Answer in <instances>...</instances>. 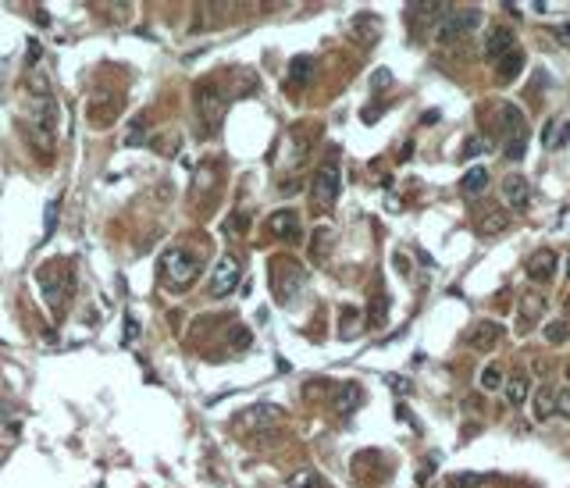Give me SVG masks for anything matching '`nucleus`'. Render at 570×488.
<instances>
[{
	"label": "nucleus",
	"mask_w": 570,
	"mask_h": 488,
	"mask_svg": "<svg viewBox=\"0 0 570 488\" xmlns=\"http://www.w3.org/2000/svg\"><path fill=\"white\" fill-rule=\"evenodd\" d=\"M482 22H485V15L477 11V8H449V11L435 22V43L453 47V43H460L464 36L477 33V29H482Z\"/></svg>",
	"instance_id": "obj_1"
},
{
	"label": "nucleus",
	"mask_w": 570,
	"mask_h": 488,
	"mask_svg": "<svg viewBox=\"0 0 570 488\" xmlns=\"http://www.w3.org/2000/svg\"><path fill=\"white\" fill-rule=\"evenodd\" d=\"M36 282H40V289H43V299L50 303L54 310H61L65 299H68V292H72V285H75L72 264H68V260H50V264H43V267L36 271Z\"/></svg>",
	"instance_id": "obj_2"
},
{
	"label": "nucleus",
	"mask_w": 570,
	"mask_h": 488,
	"mask_svg": "<svg viewBox=\"0 0 570 488\" xmlns=\"http://www.w3.org/2000/svg\"><path fill=\"white\" fill-rule=\"evenodd\" d=\"M161 267H164V278L175 289H186V285L196 282V274H200V257L189 253L186 246H171V250H164Z\"/></svg>",
	"instance_id": "obj_3"
},
{
	"label": "nucleus",
	"mask_w": 570,
	"mask_h": 488,
	"mask_svg": "<svg viewBox=\"0 0 570 488\" xmlns=\"http://www.w3.org/2000/svg\"><path fill=\"white\" fill-rule=\"evenodd\" d=\"M339 189H342V178H339V164H335V157H332L328 164H321V168L314 171V182H310V200H314V207H317V210H332V203L339 200Z\"/></svg>",
	"instance_id": "obj_4"
},
{
	"label": "nucleus",
	"mask_w": 570,
	"mask_h": 488,
	"mask_svg": "<svg viewBox=\"0 0 570 488\" xmlns=\"http://www.w3.org/2000/svg\"><path fill=\"white\" fill-rule=\"evenodd\" d=\"M271 289L278 296V303H292V296L303 285V267L296 260H271Z\"/></svg>",
	"instance_id": "obj_5"
},
{
	"label": "nucleus",
	"mask_w": 570,
	"mask_h": 488,
	"mask_svg": "<svg viewBox=\"0 0 570 488\" xmlns=\"http://www.w3.org/2000/svg\"><path fill=\"white\" fill-rule=\"evenodd\" d=\"M235 285H239V260L232 257V253H225L214 267H211V292L207 296H214V299H225L228 292H235Z\"/></svg>",
	"instance_id": "obj_6"
},
{
	"label": "nucleus",
	"mask_w": 570,
	"mask_h": 488,
	"mask_svg": "<svg viewBox=\"0 0 570 488\" xmlns=\"http://www.w3.org/2000/svg\"><path fill=\"white\" fill-rule=\"evenodd\" d=\"M499 339H502V324L499 321H474L467 328V335H464V343L470 349H492Z\"/></svg>",
	"instance_id": "obj_7"
},
{
	"label": "nucleus",
	"mask_w": 570,
	"mask_h": 488,
	"mask_svg": "<svg viewBox=\"0 0 570 488\" xmlns=\"http://www.w3.org/2000/svg\"><path fill=\"white\" fill-rule=\"evenodd\" d=\"M514 47H517V36H514V29H509V25H496L492 33L485 36V57H489V61L506 57Z\"/></svg>",
	"instance_id": "obj_8"
},
{
	"label": "nucleus",
	"mask_w": 570,
	"mask_h": 488,
	"mask_svg": "<svg viewBox=\"0 0 570 488\" xmlns=\"http://www.w3.org/2000/svg\"><path fill=\"white\" fill-rule=\"evenodd\" d=\"M267 232H271L275 239L296 242L299 239V214L296 210H275V214L267 218Z\"/></svg>",
	"instance_id": "obj_9"
},
{
	"label": "nucleus",
	"mask_w": 570,
	"mask_h": 488,
	"mask_svg": "<svg viewBox=\"0 0 570 488\" xmlns=\"http://www.w3.org/2000/svg\"><path fill=\"white\" fill-rule=\"evenodd\" d=\"M502 196H506V203L514 207V210H528V203H531L528 178H524V175H509V178L502 182Z\"/></svg>",
	"instance_id": "obj_10"
},
{
	"label": "nucleus",
	"mask_w": 570,
	"mask_h": 488,
	"mask_svg": "<svg viewBox=\"0 0 570 488\" xmlns=\"http://www.w3.org/2000/svg\"><path fill=\"white\" fill-rule=\"evenodd\" d=\"M553 271H556V253H553V250L531 253V260H528V278H531V282H549Z\"/></svg>",
	"instance_id": "obj_11"
},
{
	"label": "nucleus",
	"mask_w": 570,
	"mask_h": 488,
	"mask_svg": "<svg viewBox=\"0 0 570 488\" xmlns=\"http://www.w3.org/2000/svg\"><path fill=\"white\" fill-rule=\"evenodd\" d=\"M524 65H528V57H524V50L521 47H514L506 57H499V68H496V75H499V82H514L521 72H524Z\"/></svg>",
	"instance_id": "obj_12"
},
{
	"label": "nucleus",
	"mask_w": 570,
	"mask_h": 488,
	"mask_svg": "<svg viewBox=\"0 0 570 488\" xmlns=\"http://www.w3.org/2000/svg\"><path fill=\"white\" fill-rule=\"evenodd\" d=\"M360 400H364V392H360V385H356V381H342V385L335 388V400H332V407H335L339 414H353V410L360 407Z\"/></svg>",
	"instance_id": "obj_13"
},
{
	"label": "nucleus",
	"mask_w": 570,
	"mask_h": 488,
	"mask_svg": "<svg viewBox=\"0 0 570 488\" xmlns=\"http://www.w3.org/2000/svg\"><path fill=\"white\" fill-rule=\"evenodd\" d=\"M196 104H200V111H203V118H207V121H218V114L225 111V97H221V89H207V86H200Z\"/></svg>",
	"instance_id": "obj_14"
},
{
	"label": "nucleus",
	"mask_w": 570,
	"mask_h": 488,
	"mask_svg": "<svg viewBox=\"0 0 570 488\" xmlns=\"http://www.w3.org/2000/svg\"><path fill=\"white\" fill-rule=\"evenodd\" d=\"M506 225H509V214L502 207H485V214L477 218V232L482 235H499V232H506Z\"/></svg>",
	"instance_id": "obj_15"
},
{
	"label": "nucleus",
	"mask_w": 570,
	"mask_h": 488,
	"mask_svg": "<svg viewBox=\"0 0 570 488\" xmlns=\"http://www.w3.org/2000/svg\"><path fill=\"white\" fill-rule=\"evenodd\" d=\"M460 189L464 196H477V193H485L489 189V168H470L460 182Z\"/></svg>",
	"instance_id": "obj_16"
},
{
	"label": "nucleus",
	"mask_w": 570,
	"mask_h": 488,
	"mask_svg": "<svg viewBox=\"0 0 570 488\" xmlns=\"http://www.w3.org/2000/svg\"><path fill=\"white\" fill-rule=\"evenodd\" d=\"M553 414H556V395H553V388L542 385V388L535 392V417L538 420H549Z\"/></svg>",
	"instance_id": "obj_17"
},
{
	"label": "nucleus",
	"mask_w": 570,
	"mask_h": 488,
	"mask_svg": "<svg viewBox=\"0 0 570 488\" xmlns=\"http://www.w3.org/2000/svg\"><path fill=\"white\" fill-rule=\"evenodd\" d=\"M542 292H528L524 299H521V321L524 324H535L538 321V314H542Z\"/></svg>",
	"instance_id": "obj_18"
},
{
	"label": "nucleus",
	"mask_w": 570,
	"mask_h": 488,
	"mask_svg": "<svg viewBox=\"0 0 570 488\" xmlns=\"http://www.w3.org/2000/svg\"><path fill=\"white\" fill-rule=\"evenodd\" d=\"M225 339H228V346H232V349H250V346H253V335H250V328H246V324H228Z\"/></svg>",
	"instance_id": "obj_19"
},
{
	"label": "nucleus",
	"mask_w": 570,
	"mask_h": 488,
	"mask_svg": "<svg viewBox=\"0 0 570 488\" xmlns=\"http://www.w3.org/2000/svg\"><path fill=\"white\" fill-rule=\"evenodd\" d=\"M502 154L509 157V161H521L524 154H528V129H521V132H514V136H506V150Z\"/></svg>",
	"instance_id": "obj_20"
},
{
	"label": "nucleus",
	"mask_w": 570,
	"mask_h": 488,
	"mask_svg": "<svg viewBox=\"0 0 570 488\" xmlns=\"http://www.w3.org/2000/svg\"><path fill=\"white\" fill-rule=\"evenodd\" d=\"M282 417V410L278 407H271V403H260L257 410H250L246 417H239V420H246V424H267V420H278Z\"/></svg>",
	"instance_id": "obj_21"
},
{
	"label": "nucleus",
	"mask_w": 570,
	"mask_h": 488,
	"mask_svg": "<svg viewBox=\"0 0 570 488\" xmlns=\"http://www.w3.org/2000/svg\"><path fill=\"white\" fill-rule=\"evenodd\" d=\"M310 75H314V57H292L289 79H292V82H307Z\"/></svg>",
	"instance_id": "obj_22"
},
{
	"label": "nucleus",
	"mask_w": 570,
	"mask_h": 488,
	"mask_svg": "<svg viewBox=\"0 0 570 488\" xmlns=\"http://www.w3.org/2000/svg\"><path fill=\"white\" fill-rule=\"evenodd\" d=\"M485 485V474H449L445 478V488H482Z\"/></svg>",
	"instance_id": "obj_23"
},
{
	"label": "nucleus",
	"mask_w": 570,
	"mask_h": 488,
	"mask_svg": "<svg viewBox=\"0 0 570 488\" xmlns=\"http://www.w3.org/2000/svg\"><path fill=\"white\" fill-rule=\"evenodd\" d=\"M328 246H332V228H317V232H314V242H310V257L321 260Z\"/></svg>",
	"instance_id": "obj_24"
},
{
	"label": "nucleus",
	"mask_w": 570,
	"mask_h": 488,
	"mask_svg": "<svg viewBox=\"0 0 570 488\" xmlns=\"http://www.w3.org/2000/svg\"><path fill=\"white\" fill-rule=\"evenodd\" d=\"M506 400L514 403V407H521L524 400H528V378H514L506 385Z\"/></svg>",
	"instance_id": "obj_25"
},
{
	"label": "nucleus",
	"mask_w": 570,
	"mask_h": 488,
	"mask_svg": "<svg viewBox=\"0 0 570 488\" xmlns=\"http://www.w3.org/2000/svg\"><path fill=\"white\" fill-rule=\"evenodd\" d=\"M546 339L549 343H567L570 339V321H549L546 324Z\"/></svg>",
	"instance_id": "obj_26"
},
{
	"label": "nucleus",
	"mask_w": 570,
	"mask_h": 488,
	"mask_svg": "<svg viewBox=\"0 0 570 488\" xmlns=\"http://www.w3.org/2000/svg\"><path fill=\"white\" fill-rule=\"evenodd\" d=\"M385 314H388V299L378 292V296H374V303H371V310H367V317H371V324H374V328H381V324H385Z\"/></svg>",
	"instance_id": "obj_27"
},
{
	"label": "nucleus",
	"mask_w": 570,
	"mask_h": 488,
	"mask_svg": "<svg viewBox=\"0 0 570 488\" xmlns=\"http://www.w3.org/2000/svg\"><path fill=\"white\" fill-rule=\"evenodd\" d=\"M289 488H321V478H317L314 471H299V474L289 481Z\"/></svg>",
	"instance_id": "obj_28"
},
{
	"label": "nucleus",
	"mask_w": 570,
	"mask_h": 488,
	"mask_svg": "<svg viewBox=\"0 0 570 488\" xmlns=\"http://www.w3.org/2000/svg\"><path fill=\"white\" fill-rule=\"evenodd\" d=\"M477 154H485V139H482V136H470V139L464 143V154H460V157L470 161V157H477Z\"/></svg>",
	"instance_id": "obj_29"
},
{
	"label": "nucleus",
	"mask_w": 570,
	"mask_h": 488,
	"mask_svg": "<svg viewBox=\"0 0 570 488\" xmlns=\"http://www.w3.org/2000/svg\"><path fill=\"white\" fill-rule=\"evenodd\" d=\"M499 385H502V371H499V368H485V371H482V388L492 392V388H499Z\"/></svg>",
	"instance_id": "obj_30"
},
{
	"label": "nucleus",
	"mask_w": 570,
	"mask_h": 488,
	"mask_svg": "<svg viewBox=\"0 0 570 488\" xmlns=\"http://www.w3.org/2000/svg\"><path fill=\"white\" fill-rule=\"evenodd\" d=\"M136 335H139V321L129 314V317H125V331H122V346H129V343L136 339Z\"/></svg>",
	"instance_id": "obj_31"
},
{
	"label": "nucleus",
	"mask_w": 570,
	"mask_h": 488,
	"mask_svg": "<svg viewBox=\"0 0 570 488\" xmlns=\"http://www.w3.org/2000/svg\"><path fill=\"white\" fill-rule=\"evenodd\" d=\"M57 210H61V200H54L47 207V235H54V225H57Z\"/></svg>",
	"instance_id": "obj_32"
},
{
	"label": "nucleus",
	"mask_w": 570,
	"mask_h": 488,
	"mask_svg": "<svg viewBox=\"0 0 570 488\" xmlns=\"http://www.w3.org/2000/svg\"><path fill=\"white\" fill-rule=\"evenodd\" d=\"M342 317H346V321H356V310H353V307H346V310H342ZM339 331L346 335V339H353V335H356V328H353V324H346V328H339Z\"/></svg>",
	"instance_id": "obj_33"
},
{
	"label": "nucleus",
	"mask_w": 570,
	"mask_h": 488,
	"mask_svg": "<svg viewBox=\"0 0 570 488\" xmlns=\"http://www.w3.org/2000/svg\"><path fill=\"white\" fill-rule=\"evenodd\" d=\"M567 139H570V121H560V132H556V143H553V150H560Z\"/></svg>",
	"instance_id": "obj_34"
},
{
	"label": "nucleus",
	"mask_w": 570,
	"mask_h": 488,
	"mask_svg": "<svg viewBox=\"0 0 570 488\" xmlns=\"http://www.w3.org/2000/svg\"><path fill=\"white\" fill-rule=\"evenodd\" d=\"M556 410H560L563 417H570V388H567V392L560 395V400H556Z\"/></svg>",
	"instance_id": "obj_35"
},
{
	"label": "nucleus",
	"mask_w": 570,
	"mask_h": 488,
	"mask_svg": "<svg viewBox=\"0 0 570 488\" xmlns=\"http://www.w3.org/2000/svg\"><path fill=\"white\" fill-rule=\"evenodd\" d=\"M432 474H435V464H432V460H428V464H425V467H421V474H417V485H425V481H428V478H432Z\"/></svg>",
	"instance_id": "obj_36"
},
{
	"label": "nucleus",
	"mask_w": 570,
	"mask_h": 488,
	"mask_svg": "<svg viewBox=\"0 0 570 488\" xmlns=\"http://www.w3.org/2000/svg\"><path fill=\"white\" fill-rule=\"evenodd\" d=\"M393 260H396V271H399V274H410V260H406L403 253H396Z\"/></svg>",
	"instance_id": "obj_37"
},
{
	"label": "nucleus",
	"mask_w": 570,
	"mask_h": 488,
	"mask_svg": "<svg viewBox=\"0 0 570 488\" xmlns=\"http://www.w3.org/2000/svg\"><path fill=\"white\" fill-rule=\"evenodd\" d=\"M385 82H393V75H388V72H374V79H371V86L378 89V86H385Z\"/></svg>",
	"instance_id": "obj_38"
},
{
	"label": "nucleus",
	"mask_w": 570,
	"mask_h": 488,
	"mask_svg": "<svg viewBox=\"0 0 570 488\" xmlns=\"http://www.w3.org/2000/svg\"><path fill=\"white\" fill-rule=\"evenodd\" d=\"M556 36H560V43H570V25H560Z\"/></svg>",
	"instance_id": "obj_39"
},
{
	"label": "nucleus",
	"mask_w": 570,
	"mask_h": 488,
	"mask_svg": "<svg viewBox=\"0 0 570 488\" xmlns=\"http://www.w3.org/2000/svg\"><path fill=\"white\" fill-rule=\"evenodd\" d=\"M567 278H570V260H567Z\"/></svg>",
	"instance_id": "obj_40"
},
{
	"label": "nucleus",
	"mask_w": 570,
	"mask_h": 488,
	"mask_svg": "<svg viewBox=\"0 0 570 488\" xmlns=\"http://www.w3.org/2000/svg\"><path fill=\"white\" fill-rule=\"evenodd\" d=\"M567 378H570V363H567Z\"/></svg>",
	"instance_id": "obj_41"
},
{
	"label": "nucleus",
	"mask_w": 570,
	"mask_h": 488,
	"mask_svg": "<svg viewBox=\"0 0 570 488\" xmlns=\"http://www.w3.org/2000/svg\"><path fill=\"white\" fill-rule=\"evenodd\" d=\"M0 460H4V449H0Z\"/></svg>",
	"instance_id": "obj_42"
},
{
	"label": "nucleus",
	"mask_w": 570,
	"mask_h": 488,
	"mask_svg": "<svg viewBox=\"0 0 570 488\" xmlns=\"http://www.w3.org/2000/svg\"><path fill=\"white\" fill-rule=\"evenodd\" d=\"M0 346H4V343H0Z\"/></svg>",
	"instance_id": "obj_43"
}]
</instances>
